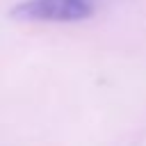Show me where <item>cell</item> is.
<instances>
[{"mask_svg":"<svg viewBox=\"0 0 146 146\" xmlns=\"http://www.w3.org/2000/svg\"><path fill=\"white\" fill-rule=\"evenodd\" d=\"M98 0H21L11 18L25 23H78L94 16Z\"/></svg>","mask_w":146,"mask_h":146,"instance_id":"cell-1","label":"cell"}]
</instances>
